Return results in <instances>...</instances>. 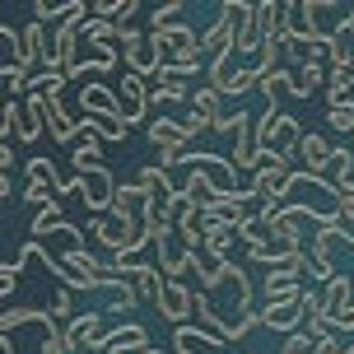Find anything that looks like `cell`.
Returning <instances> with one entry per match:
<instances>
[{"label": "cell", "mask_w": 354, "mask_h": 354, "mask_svg": "<svg viewBox=\"0 0 354 354\" xmlns=\"http://www.w3.org/2000/svg\"><path fill=\"white\" fill-rule=\"evenodd\" d=\"M299 140H303V126L280 112V107L270 103L257 117V149H270V154H284V159H299Z\"/></svg>", "instance_id": "obj_1"}, {"label": "cell", "mask_w": 354, "mask_h": 354, "mask_svg": "<svg viewBox=\"0 0 354 354\" xmlns=\"http://www.w3.org/2000/svg\"><path fill=\"white\" fill-rule=\"evenodd\" d=\"M294 173V159L284 154H270V149H257V168H252V201H275L280 187Z\"/></svg>", "instance_id": "obj_2"}, {"label": "cell", "mask_w": 354, "mask_h": 354, "mask_svg": "<svg viewBox=\"0 0 354 354\" xmlns=\"http://www.w3.org/2000/svg\"><path fill=\"white\" fill-rule=\"evenodd\" d=\"M159 317L173 322V326H187V317L196 313V289L187 280H163V294H159Z\"/></svg>", "instance_id": "obj_3"}, {"label": "cell", "mask_w": 354, "mask_h": 354, "mask_svg": "<svg viewBox=\"0 0 354 354\" xmlns=\"http://www.w3.org/2000/svg\"><path fill=\"white\" fill-rule=\"evenodd\" d=\"M80 177V196H84L88 210H112V201H117V182H112V173H107V163H93L88 173H75Z\"/></svg>", "instance_id": "obj_4"}, {"label": "cell", "mask_w": 354, "mask_h": 354, "mask_svg": "<svg viewBox=\"0 0 354 354\" xmlns=\"http://www.w3.org/2000/svg\"><path fill=\"white\" fill-rule=\"evenodd\" d=\"M117 93V112H122L126 126L145 122V112H149V84H145L140 75H122V84L112 88Z\"/></svg>", "instance_id": "obj_5"}, {"label": "cell", "mask_w": 354, "mask_h": 354, "mask_svg": "<svg viewBox=\"0 0 354 354\" xmlns=\"http://www.w3.org/2000/svg\"><path fill=\"white\" fill-rule=\"evenodd\" d=\"M233 168H257V117H248L243 107L233 112Z\"/></svg>", "instance_id": "obj_6"}, {"label": "cell", "mask_w": 354, "mask_h": 354, "mask_svg": "<svg viewBox=\"0 0 354 354\" xmlns=\"http://www.w3.org/2000/svg\"><path fill=\"white\" fill-rule=\"evenodd\" d=\"M93 350H103V354H140V350H149V336H145L140 322H126V326H117V331H107V336L93 340Z\"/></svg>", "instance_id": "obj_7"}, {"label": "cell", "mask_w": 354, "mask_h": 354, "mask_svg": "<svg viewBox=\"0 0 354 354\" xmlns=\"http://www.w3.org/2000/svg\"><path fill=\"white\" fill-rule=\"evenodd\" d=\"M98 331H103V313H75L71 317V326L61 331V340H66V350H93V340H98Z\"/></svg>", "instance_id": "obj_8"}, {"label": "cell", "mask_w": 354, "mask_h": 354, "mask_svg": "<svg viewBox=\"0 0 354 354\" xmlns=\"http://www.w3.org/2000/svg\"><path fill=\"white\" fill-rule=\"evenodd\" d=\"M80 112L84 117H122L117 112V93L107 84H98V80H84V88H80Z\"/></svg>", "instance_id": "obj_9"}, {"label": "cell", "mask_w": 354, "mask_h": 354, "mask_svg": "<svg viewBox=\"0 0 354 354\" xmlns=\"http://www.w3.org/2000/svg\"><path fill=\"white\" fill-rule=\"evenodd\" d=\"M112 266L131 275V284H136V294H140V299L159 303V294H163V275H159V266H140L136 257H131V261H112Z\"/></svg>", "instance_id": "obj_10"}, {"label": "cell", "mask_w": 354, "mask_h": 354, "mask_svg": "<svg viewBox=\"0 0 354 354\" xmlns=\"http://www.w3.org/2000/svg\"><path fill=\"white\" fill-rule=\"evenodd\" d=\"M340 238V224H326V229H317L313 233V257H308V261H313V270H317V280H336V266H331V243H336Z\"/></svg>", "instance_id": "obj_11"}, {"label": "cell", "mask_w": 354, "mask_h": 354, "mask_svg": "<svg viewBox=\"0 0 354 354\" xmlns=\"http://www.w3.org/2000/svg\"><path fill=\"white\" fill-rule=\"evenodd\" d=\"M326 159H331V145L322 140L317 131H303V140H299V163H303V173L326 177Z\"/></svg>", "instance_id": "obj_12"}, {"label": "cell", "mask_w": 354, "mask_h": 354, "mask_svg": "<svg viewBox=\"0 0 354 354\" xmlns=\"http://www.w3.org/2000/svg\"><path fill=\"white\" fill-rule=\"evenodd\" d=\"M52 56H56V66H61V75H71L80 66V33H75L71 24L52 28Z\"/></svg>", "instance_id": "obj_13"}, {"label": "cell", "mask_w": 354, "mask_h": 354, "mask_svg": "<svg viewBox=\"0 0 354 354\" xmlns=\"http://www.w3.org/2000/svg\"><path fill=\"white\" fill-rule=\"evenodd\" d=\"M299 322H303V303H266V308H261V326H270V331L294 336Z\"/></svg>", "instance_id": "obj_14"}, {"label": "cell", "mask_w": 354, "mask_h": 354, "mask_svg": "<svg viewBox=\"0 0 354 354\" xmlns=\"http://www.w3.org/2000/svg\"><path fill=\"white\" fill-rule=\"evenodd\" d=\"M331 84V71L322 66V61H303L299 71H294V98H313L317 88Z\"/></svg>", "instance_id": "obj_15"}, {"label": "cell", "mask_w": 354, "mask_h": 354, "mask_svg": "<svg viewBox=\"0 0 354 354\" xmlns=\"http://www.w3.org/2000/svg\"><path fill=\"white\" fill-rule=\"evenodd\" d=\"M42 131H47V103H42L37 93H28V98H24V131H19V140L33 145Z\"/></svg>", "instance_id": "obj_16"}, {"label": "cell", "mask_w": 354, "mask_h": 354, "mask_svg": "<svg viewBox=\"0 0 354 354\" xmlns=\"http://www.w3.org/2000/svg\"><path fill=\"white\" fill-rule=\"evenodd\" d=\"M136 182L145 187V196H149V201H168V196L177 192L173 182H168V168H159V163H145Z\"/></svg>", "instance_id": "obj_17"}, {"label": "cell", "mask_w": 354, "mask_h": 354, "mask_svg": "<svg viewBox=\"0 0 354 354\" xmlns=\"http://www.w3.org/2000/svg\"><path fill=\"white\" fill-rule=\"evenodd\" d=\"M345 308H350V275H336L322 294V317H340Z\"/></svg>", "instance_id": "obj_18"}, {"label": "cell", "mask_w": 354, "mask_h": 354, "mask_svg": "<svg viewBox=\"0 0 354 354\" xmlns=\"http://www.w3.org/2000/svg\"><path fill=\"white\" fill-rule=\"evenodd\" d=\"M201 52H210V56L233 52V24H229L224 15L214 19V28H210V33H201Z\"/></svg>", "instance_id": "obj_19"}, {"label": "cell", "mask_w": 354, "mask_h": 354, "mask_svg": "<svg viewBox=\"0 0 354 354\" xmlns=\"http://www.w3.org/2000/svg\"><path fill=\"white\" fill-rule=\"evenodd\" d=\"M326 173H331V187H336V192L354 187V154H350V149H331V159H326Z\"/></svg>", "instance_id": "obj_20"}, {"label": "cell", "mask_w": 354, "mask_h": 354, "mask_svg": "<svg viewBox=\"0 0 354 354\" xmlns=\"http://www.w3.org/2000/svg\"><path fill=\"white\" fill-rule=\"evenodd\" d=\"M80 122L98 136L103 145H117V140H126V122L122 117H80Z\"/></svg>", "instance_id": "obj_21"}, {"label": "cell", "mask_w": 354, "mask_h": 354, "mask_svg": "<svg viewBox=\"0 0 354 354\" xmlns=\"http://www.w3.org/2000/svg\"><path fill=\"white\" fill-rule=\"evenodd\" d=\"M266 93V98H270V103H275V98H280V93H294V71H270V75H261V84H257Z\"/></svg>", "instance_id": "obj_22"}, {"label": "cell", "mask_w": 354, "mask_h": 354, "mask_svg": "<svg viewBox=\"0 0 354 354\" xmlns=\"http://www.w3.org/2000/svg\"><path fill=\"white\" fill-rule=\"evenodd\" d=\"M28 182H47L56 196H61V187H66V182H61V173H56V163L42 159V154H37V159H28Z\"/></svg>", "instance_id": "obj_23"}, {"label": "cell", "mask_w": 354, "mask_h": 354, "mask_svg": "<svg viewBox=\"0 0 354 354\" xmlns=\"http://www.w3.org/2000/svg\"><path fill=\"white\" fill-rule=\"evenodd\" d=\"M19 52H24V37H19L15 28H5V24H0V71L19 66Z\"/></svg>", "instance_id": "obj_24"}, {"label": "cell", "mask_w": 354, "mask_h": 354, "mask_svg": "<svg viewBox=\"0 0 354 354\" xmlns=\"http://www.w3.org/2000/svg\"><path fill=\"white\" fill-rule=\"evenodd\" d=\"M238 238L248 243V252H257V248H266V243H270V224H266L261 214H257V219H248V224L238 229Z\"/></svg>", "instance_id": "obj_25"}, {"label": "cell", "mask_w": 354, "mask_h": 354, "mask_svg": "<svg viewBox=\"0 0 354 354\" xmlns=\"http://www.w3.org/2000/svg\"><path fill=\"white\" fill-rule=\"evenodd\" d=\"M61 219H66V214H61V201H52V205H42V210L33 214V243L42 238V233H52L56 224H61Z\"/></svg>", "instance_id": "obj_26"}, {"label": "cell", "mask_w": 354, "mask_h": 354, "mask_svg": "<svg viewBox=\"0 0 354 354\" xmlns=\"http://www.w3.org/2000/svg\"><path fill=\"white\" fill-rule=\"evenodd\" d=\"M284 354H322V340H313L308 331H294L284 340Z\"/></svg>", "instance_id": "obj_27"}, {"label": "cell", "mask_w": 354, "mask_h": 354, "mask_svg": "<svg viewBox=\"0 0 354 354\" xmlns=\"http://www.w3.org/2000/svg\"><path fill=\"white\" fill-rule=\"evenodd\" d=\"M173 15H182V0H168V5H159V10H154V15H149V24H154V28H149V33H163V28H168V24H173Z\"/></svg>", "instance_id": "obj_28"}, {"label": "cell", "mask_w": 354, "mask_h": 354, "mask_svg": "<svg viewBox=\"0 0 354 354\" xmlns=\"http://www.w3.org/2000/svg\"><path fill=\"white\" fill-rule=\"evenodd\" d=\"M52 187H47V182H28V187H24V201H28V205H37V210H42V205H52Z\"/></svg>", "instance_id": "obj_29"}, {"label": "cell", "mask_w": 354, "mask_h": 354, "mask_svg": "<svg viewBox=\"0 0 354 354\" xmlns=\"http://www.w3.org/2000/svg\"><path fill=\"white\" fill-rule=\"evenodd\" d=\"M266 303H303V284H284V289H266Z\"/></svg>", "instance_id": "obj_30"}, {"label": "cell", "mask_w": 354, "mask_h": 354, "mask_svg": "<svg viewBox=\"0 0 354 354\" xmlns=\"http://www.w3.org/2000/svg\"><path fill=\"white\" fill-rule=\"evenodd\" d=\"M19 275H24V270H19V266H10V261H0V299H5V294H15V284H19Z\"/></svg>", "instance_id": "obj_31"}, {"label": "cell", "mask_w": 354, "mask_h": 354, "mask_svg": "<svg viewBox=\"0 0 354 354\" xmlns=\"http://www.w3.org/2000/svg\"><path fill=\"white\" fill-rule=\"evenodd\" d=\"M331 126L345 131V136H354V107H331Z\"/></svg>", "instance_id": "obj_32"}, {"label": "cell", "mask_w": 354, "mask_h": 354, "mask_svg": "<svg viewBox=\"0 0 354 354\" xmlns=\"http://www.w3.org/2000/svg\"><path fill=\"white\" fill-rule=\"evenodd\" d=\"M326 322H331V331H336V336H340V331H350V336H354V303L340 313V317H326Z\"/></svg>", "instance_id": "obj_33"}, {"label": "cell", "mask_w": 354, "mask_h": 354, "mask_svg": "<svg viewBox=\"0 0 354 354\" xmlns=\"http://www.w3.org/2000/svg\"><path fill=\"white\" fill-rule=\"evenodd\" d=\"M52 317H75V308H71V289H61L52 303Z\"/></svg>", "instance_id": "obj_34"}, {"label": "cell", "mask_w": 354, "mask_h": 354, "mask_svg": "<svg viewBox=\"0 0 354 354\" xmlns=\"http://www.w3.org/2000/svg\"><path fill=\"white\" fill-rule=\"evenodd\" d=\"M326 103L331 107H354V93H345V88H326Z\"/></svg>", "instance_id": "obj_35"}, {"label": "cell", "mask_w": 354, "mask_h": 354, "mask_svg": "<svg viewBox=\"0 0 354 354\" xmlns=\"http://www.w3.org/2000/svg\"><path fill=\"white\" fill-rule=\"evenodd\" d=\"M340 238L354 248V214H340Z\"/></svg>", "instance_id": "obj_36"}, {"label": "cell", "mask_w": 354, "mask_h": 354, "mask_svg": "<svg viewBox=\"0 0 354 354\" xmlns=\"http://www.w3.org/2000/svg\"><path fill=\"white\" fill-rule=\"evenodd\" d=\"M10 163H15V149H10V145H0V177L10 173Z\"/></svg>", "instance_id": "obj_37"}, {"label": "cell", "mask_w": 354, "mask_h": 354, "mask_svg": "<svg viewBox=\"0 0 354 354\" xmlns=\"http://www.w3.org/2000/svg\"><path fill=\"white\" fill-rule=\"evenodd\" d=\"M340 214H354V187H345V192H340Z\"/></svg>", "instance_id": "obj_38"}, {"label": "cell", "mask_w": 354, "mask_h": 354, "mask_svg": "<svg viewBox=\"0 0 354 354\" xmlns=\"http://www.w3.org/2000/svg\"><path fill=\"white\" fill-rule=\"evenodd\" d=\"M5 196H10V177H0V201H5Z\"/></svg>", "instance_id": "obj_39"}, {"label": "cell", "mask_w": 354, "mask_h": 354, "mask_svg": "<svg viewBox=\"0 0 354 354\" xmlns=\"http://www.w3.org/2000/svg\"><path fill=\"white\" fill-rule=\"evenodd\" d=\"M340 354H354V340H350V345H345V350H340Z\"/></svg>", "instance_id": "obj_40"}, {"label": "cell", "mask_w": 354, "mask_h": 354, "mask_svg": "<svg viewBox=\"0 0 354 354\" xmlns=\"http://www.w3.org/2000/svg\"><path fill=\"white\" fill-rule=\"evenodd\" d=\"M140 354H168V350H140Z\"/></svg>", "instance_id": "obj_41"}, {"label": "cell", "mask_w": 354, "mask_h": 354, "mask_svg": "<svg viewBox=\"0 0 354 354\" xmlns=\"http://www.w3.org/2000/svg\"><path fill=\"white\" fill-rule=\"evenodd\" d=\"M350 140H354V136H350Z\"/></svg>", "instance_id": "obj_42"}, {"label": "cell", "mask_w": 354, "mask_h": 354, "mask_svg": "<svg viewBox=\"0 0 354 354\" xmlns=\"http://www.w3.org/2000/svg\"><path fill=\"white\" fill-rule=\"evenodd\" d=\"M248 354H252V350H248Z\"/></svg>", "instance_id": "obj_43"}]
</instances>
